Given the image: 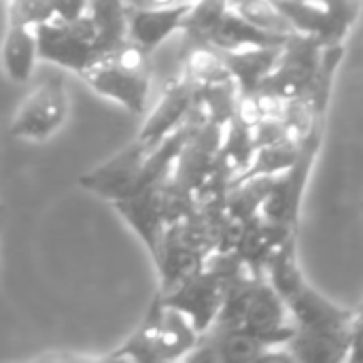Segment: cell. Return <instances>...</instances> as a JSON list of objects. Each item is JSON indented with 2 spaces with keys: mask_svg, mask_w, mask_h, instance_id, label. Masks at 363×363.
Listing matches in <instances>:
<instances>
[{
  "mask_svg": "<svg viewBox=\"0 0 363 363\" xmlns=\"http://www.w3.org/2000/svg\"><path fill=\"white\" fill-rule=\"evenodd\" d=\"M149 153H151V149H147L136 138L125 149H121L117 155H113L104 164L96 166L94 170L85 172L79 179V183L85 189H89L96 196L106 198L111 202L128 198V196L136 194V189H138L140 172H143V166H145V160Z\"/></svg>",
  "mask_w": 363,
  "mask_h": 363,
  "instance_id": "8992f818",
  "label": "cell"
},
{
  "mask_svg": "<svg viewBox=\"0 0 363 363\" xmlns=\"http://www.w3.org/2000/svg\"><path fill=\"white\" fill-rule=\"evenodd\" d=\"M51 4L55 11V19L72 21V19H79L85 13H89L91 0H51Z\"/></svg>",
  "mask_w": 363,
  "mask_h": 363,
  "instance_id": "7402d4cb",
  "label": "cell"
},
{
  "mask_svg": "<svg viewBox=\"0 0 363 363\" xmlns=\"http://www.w3.org/2000/svg\"><path fill=\"white\" fill-rule=\"evenodd\" d=\"M179 2H194V0H179Z\"/></svg>",
  "mask_w": 363,
  "mask_h": 363,
  "instance_id": "cb8c5ba5",
  "label": "cell"
},
{
  "mask_svg": "<svg viewBox=\"0 0 363 363\" xmlns=\"http://www.w3.org/2000/svg\"><path fill=\"white\" fill-rule=\"evenodd\" d=\"M162 298L160 294L155 296V300L149 306L147 317L143 319V323L136 328V332L121 345V349H117L113 355H108V359L113 362H138V363H153L157 362L155 355V334L160 328V319H162Z\"/></svg>",
  "mask_w": 363,
  "mask_h": 363,
  "instance_id": "ac0fdd59",
  "label": "cell"
},
{
  "mask_svg": "<svg viewBox=\"0 0 363 363\" xmlns=\"http://www.w3.org/2000/svg\"><path fill=\"white\" fill-rule=\"evenodd\" d=\"M283 45L272 47H247L236 51H221L225 66L236 81L240 94H253L259 83L274 70L279 64Z\"/></svg>",
  "mask_w": 363,
  "mask_h": 363,
  "instance_id": "5bb4252c",
  "label": "cell"
},
{
  "mask_svg": "<svg viewBox=\"0 0 363 363\" xmlns=\"http://www.w3.org/2000/svg\"><path fill=\"white\" fill-rule=\"evenodd\" d=\"M194 104H196V85L183 79L181 74H174L166 83L160 100L155 102L153 111L145 119V125L140 128L136 138L147 149L153 151L166 136H170L179 125L187 121V117L194 111Z\"/></svg>",
  "mask_w": 363,
  "mask_h": 363,
  "instance_id": "52a82bcc",
  "label": "cell"
},
{
  "mask_svg": "<svg viewBox=\"0 0 363 363\" xmlns=\"http://www.w3.org/2000/svg\"><path fill=\"white\" fill-rule=\"evenodd\" d=\"M0 60L6 77L13 83H28L32 79L36 60H38V40L36 28L28 26H9L2 47Z\"/></svg>",
  "mask_w": 363,
  "mask_h": 363,
  "instance_id": "9a60e30c",
  "label": "cell"
},
{
  "mask_svg": "<svg viewBox=\"0 0 363 363\" xmlns=\"http://www.w3.org/2000/svg\"><path fill=\"white\" fill-rule=\"evenodd\" d=\"M89 15L98 30V57L108 55L128 38V6L123 0H91Z\"/></svg>",
  "mask_w": 363,
  "mask_h": 363,
  "instance_id": "e0dca14e",
  "label": "cell"
},
{
  "mask_svg": "<svg viewBox=\"0 0 363 363\" xmlns=\"http://www.w3.org/2000/svg\"><path fill=\"white\" fill-rule=\"evenodd\" d=\"M187 362H294L289 351L283 347H272L257 334L242 328L213 325L204 332L185 357Z\"/></svg>",
  "mask_w": 363,
  "mask_h": 363,
  "instance_id": "3957f363",
  "label": "cell"
},
{
  "mask_svg": "<svg viewBox=\"0 0 363 363\" xmlns=\"http://www.w3.org/2000/svg\"><path fill=\"white\" fill-rule=\"evenodd\" d=\"M351 330H302L296 328L285 349L294 362H345L353 349Z\"/></svg>",
  "mask_w": 363,
  "mask_h": 363,
  "instance_id": "7c38bea8",
  "label": "cell"
},
{
  "mask_svg": "<svg viewBox=\"0 0 363 363\" xmlns=\"http://www.w3.org/2000/svg\"><path fill=\"white\" fill-rule=\"evenodd\" d=\"M191 2H179L172 6L155 9H130L128 6V38L136 40L149 51H155L164 40L181 30L183 19Z\"/></svg>",
  "mask_w": 363,
  "mask_h": 363,
  "instance_id": "8fae6325",
  "label": "cell"
},
{
  "mask_svg": "<svg viewBox=\"0 0 363 363\" xmlns=\"http://www.w3.org/2000/svg\"><path fill=\"white\" fill-rule=\"evenodd\" d=\"M96 94L121 104L132 115H143L147 108L153 74L151 72H134L111 57H98L79 74Z\"/></svg>",
  "mask_w": 363,
  "mask_h": 363,
  "instance_id": "5b68a950",
  "label": "cell"
},
{
  "mask_svg": "<svg viewBox=\"0 0 363 363\" xmlns=\"http://www.w3.org/2000/svg\"><path fill=\"white\" fill-rule=\"evenodd\" d=\"M164 181L166 179L145 187L138 194H132L128 198H121V200L113 202L117 213L140 236V240L149 249L153 262H155V257L160 253L162 236H164V232L168 228L166 213H164Z\"/></svg>",
  "mask_w": 363,
  "mask_h": 363,
  "instance_id": "ba28073f",
  "label": "cell"
},
{
  "mask_svg": "<svg viewBox=\"0 0 363 363\" xmlns=\"http://www.w3.org/2000/svg\"><path fill=\"white\" fill-rule=\"evenodd\" d=\"M198 340H200V334L196 332L191 321L181 311L164 304L160 328H157V334H155V355H157V362L185 359L194 351Z\"/></svg>",
  "mask_w": 363,
  "mask_h": 363,
  "instance_id": "2e32d148",
  "label": "cell"
},
{
  "mask_svg": "<svg viewBox=\"0 0 363 363\" xmlns=\"http://www.w3.org/2000/svg\"><path fill=\"white\" fill-rule=\"evenodd\" d=\"M130 9H155V6H172L179 4V0H123Z\"/></svg>",
  "mask_w": 363,
  "mask_h": 363,
  "instance_id": "603a6c76",
  "label": "cell"
},
{
  "mask_svg": "<svg viewBox=\"0 0 363 363\" xmlns=\"http://www.w3.org/2000/svg\"><path fill=\"white\" fill-rule=\"evenodd\" d=\"M9 26H28L38 28L55 19L51 0H9L6 6Z\"/></svg>",
  "mask_w": 363,
  "mask_h": 363,
  "instance_id": "44dd1931",
  "label": "cell"
},
{
  "mask_svg": "<svg viewBox=\"0 0 363 363\" xmlns=\"http://www.w3.org/2000/svg\"><path fill=\"white\" fill-rule=\"evenodd\" d=\"M291 321L302 330H351L355 328V311L338 308L317 294L304 279L283 296Z\"/></svg>",
  "mask_w": 363,
  "mask_h": 363,
  "instance_id": "9c48e42d",
  "label": "cell"
},
{
  "mask_svg": "<svg viewBox=\"0 0 363 363\" xmlns=\"http://www.w3.org/2000/svg\"><path fill=\"white\" fill-rule=\"evenodd\" d=\"M68 91L60 74L45 79L19 102L11 121V136L43 143L57 134L68 119Z\"/></svg>",
  "mask_w": 363,
  "mask_h": 363,
  "instance_id": "7a4b0ae2",
  "label": "cell"
},
{
  "mask_svg": "<svg viewBox=\"0 0 363 363\" xmlns=\"http://www.w3.org/2000/svg\"><path fill=\"white\" fill-rule=\"evenodd\" d=\"M230 9L228 0H194L179 32L206 38L208 32L219 23V19Z\"/></svg>",
  "mask_w": 363,
  "mask_h": 363,
  "instance_id": "ffe728a7",
  "label": "cell"
},
{
  "mask_svg": "<svg viewBox=\"0 0 363 363\" xmlns=\"http://www.w3.org/2000/svg\"><path fill=\"white\" fill-rule=\"evenodd\" d=\"M294 36V34H291ZM291 36L272 34L266 32L251 21H247L242 15H238L234 9H228L225 15L219 19V23L208 32L206 40L213 43L221 51H236L247 47H272V45H285Z\"/></svg>",
  "mask_w": 363,
  "mask_h": 363,
  "instance_id": "4fadbf2b",
  "label": "cell"
},
{
  "mask_svg": "<svg viewBox=\"0 0 363 363\" xmlns=\"http://www.w3.org/2000/svg\"><path fill=\"white\" fill-rule=\"evenodd\" d=\"M98 30L89 13L72 21H47L36 28L38 57L81 74L98 60Z\"/></svg>",
  "mask_w": 363,
  "mask_h": 363,
  "instance_id": "6da1fadb",
  "label": "cell"
},
{
  "mask_svg": "<svg viewBox=\"0 0 363 363\" xmlns=\"http://www.w3.org/2000/svg\"><path fill=\"white\" fill-rule=\"evenodd\" d=\"M240 89L234 79L211 83V85H198L196 87V106L202 111L204 119L217 125H228L230 119L236 113Z\"/></svg>",
  "mask_w": 363,
  "mask_h": 363,
  "instance_id": "d6986e66",
  "label": "cell"
},
{
  "mask_svg": "<svg viewBox=\"0 0 363 363\" xmlns=\"http://www.w3.org/2000/svg\"><path fill=\"white\" fill-rule=\"evenodd\" d=\"M181 45L177 53V74L187 79L189 83L211 85L232 79L221 49L200 36H191L181 32Z\"/></svg>",
  "mask_w": 363,
  "mask_h": 363,
  "instance_id": "30bf717a",
  "label": "cell"
},
{
  "mask_svg": "<svg viewBox=\"0 0 363 363\" xmlns=\"http://www.w3.org/2000/svg\"><path fill=\"white\" fill-rule=\"evenodd\" d=\"M228 283L230 281L221 279L219 274H215L202 266L198 272H194L191 277L181 281L168 294H160V298L166 306L181 311L191 321L196 332L202 336L217 321V315H219L223 298H225Z\"/></svg>",
  "mask_w": 363,
  "mask_h": 363,
  "instance_id": "277c9868",
  "label": "cell"
}]
</instances>
